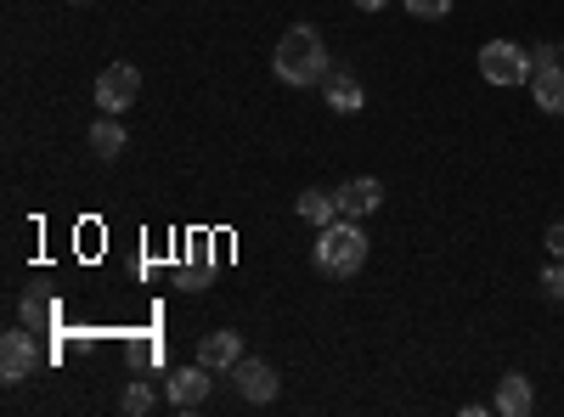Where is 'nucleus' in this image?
Returning a JSON list of instances; mask_svg holds the SVG:
<instances>
[{"instance_id":"20e7f679","label":"nucleus","mask_w":564,"mask_h":417,"mask_svg":"<svg viewBox=\"0 0 564 417\" xmlns=\"http://www.w3.org/2000/svg\"><path fill=\"white\" fill-rule=\"evenodd\" d=\"M135 97H141V68L135 63H108L102 79H97V108L124 113V108H135Z\"/></svg>"},{"instance_id":"dca6fc26","label":"nucleus","mask_w":564,"mask_h":417,"mask_svg":"<svg viewBox=\"0 0 564 417\" xmlns=\"http://www.w3.org/2000/svg\"><path fill=\"white\" fill-rule=\"evenodd\" d=\"M401 7H406L412 18H423V23H435V18L452 12V0H401Z\"/></svg>"},{"instance_id":"f8f14e48","label":"nucleus","mask_w":564,"mask_h":417,"mask_svg":"<svg viewBox=\"0 0 564 417\" xmlns=\"http://www.w3.org/2000/svg\"><path fill=\"white\" fill-rule=\"evenodd\" d=\"M531 102H536L542 113H564V68H558V63L531 74Z\"/></svg>"},{"instance_id":"a211bd4d","label":"nucleus","mask_w":564,"mask_h":417,"mask_svg":"<svg viewBox=\"0 0 564 417\" xmlns=\"http://www.w3.org/2000/svg\"><path fill=\"white\" fill-rule=\"evenodd\" d=\"M542 243H547V254H553V260H564V220H553V226H547V238H542Z\"/></svg>"},{"instance_id":"39448f33","label":"nucleus","mask_w":564,"mask_h":417,"mask_svg":"<svg viewBox=\"0 0 564 417\" xmlns=\"http://www.w3.org/2000/svg\"><path fill=\"white\" fill-rule=\"evenodd\" d=\"M231 378H238V395L249 400V406H271L276 400V389H282V378H276V366L271 361H238L231 366Z\"/></svg>"},{"instance_id":"6ab92c4d","label":"nucleus","mask_w":564,"mask_h":417,"mask_svg":"<svg viewBox=\"0 0 564 417\" xmlns=\"http://www.w3.org/2000/svg\"><path fill=\"white\" fill-rule=\"evenodd\" d=\"M558 63V45H536V52H531V74L536 68H553Z\"/></svg>"},{"instance_id":"f03ea898","label":"nucleus","mask_w":564,"mask_h":417,"mask_svg":"<svg viewBox=\"0 0 564 417\" xmlns=\"http://www.w3.org/2000/svg\"><path fill=\"white\" fill-rule=\"evenodd\" d=\"M311 260H316L322 276H339V283H350V276L367 265V231H361L350 215H339L334 226H322V231H316Z\"/></svg>"},{"instance_id":"6e6552de","label":"nucleus","mask_w":564,"mask_h":417,"mask_svg":"<svg viewBox=\"0 0 564 417\" xmlns=\"http://www.w3.org/2000/svg\"><path fill=\"white\" fill-rule=\"evenodd\" d=\"M34 361H40L34 333H7V339H0V378H7V384H23L34 373Z\"/></svg>"},{"instance_id":"5701e85b","label":"nucleus","mask_w":564,"mask_h":417,"mask_svg":"<svg viewBox=\"0 0 564 417\" xmlns=\"http://www.w3.org/2000/svg\"><path fill=\"white\" fill-rule=\"evenodd\" d=\"M558 52H564V40H558Z\"/></svg>"},{"instance_id":"2eb2a0df","label":"nucleus","mask_w":564,"mask_h":417,"mask_svg":"<svg viewBox=\"0 0 564 417\" xmlns=\"http://www.w3.org/2000/svg\"><path fill=\"white\" fill-rule=\"evenodd\" d=\"M119 406H124L130 417H148V411L159 406V395H153V384H141V378H135V384H124V395H119Z\"/></svg>"},{"instance_id":"1a4fd4ad","label":"nucleus","mask_w":564,"mask_h":417,"mask_svg":"<svg viewBox=\"0 0 564 417\" xmlns=\"http://www.w3.org/2000/svg\"><path fill=\"white\" fill-rule=\"evenodd\" d=\"M198 361L209 366V373H231V366L243 361V333H231V328L204 333V339H198Z\"/></svg>"},{"instance_id":"aec40b11","label":"nucleus","mask_w":564,"mask_h":417,"mask_svg":"<svg viewBox=\"0 0 564 417\" xmlns=\"http://www.w3.org/2000/svg\"><path fill=\"white\" fill-rule=\"evenodd\" d=\"M23 321H34V328H40V321H52V305H40V299H23Z\"/></svg>"},{"instance_id":"9d476101","label":"nucleus","mask_w":564,"mask_h":417,"mask_svg":"<svg viewBox=\"0 0 564 417\" xmlns=\"http://www.w3.org/2000/svg\"><path fill=\"white\" fill-rule=\"evenodd\" d=\"M531 406H536V389H531L525 373H502V378H497V400H491V411H502V417H525Z\"/></svg>"},{"instance_id":"f257e3e1","label":"nucleus","mask_w":564,"mask_h":417,"mask_svg":"<svg viewBox=\"0 0 564 417\" xmlns=\"http://www.w3.org/2000/svg\"><path fill=\"white\" fill-rule=\"evenodd\" d=\"M271 68H276V79H282V85L305 90V85H322L327 74H334V57H327V40H322L311 23H294L289 34L276 40Z\"/></svg>"},{"instance_id":"423d86ee","label":"nucleus","mask_w":564,"mask_h":417,"mask_svg":"<svg viewBox=\"0 0 564 417\" xmlns=\"http://www.w3.org/2000/svg\"><path fill=\"white\" fill-rule=\"evenodd\" d=\"M209 389H215V378H209L204 361L175 366V373H170V406H175V411H198V406L209 400Z\"/></svg>"},{"instance_id":"f3484780","label":"nucleus","mask_w":564,"mask_h":417,"mask_svg":"<svg viewBox=\"0 0 564 417\" xmlns=\"http://www.w3.org/2000/svg\"><path fill=\"white\" fill-rule=\"evenodd\" d=\"M542 294H547L553 305H564V260H553V265L542 271Z\"/></svg>"},{"instance_id":"7ed1b4c3","label":"nucleus","mask_w":564,"mask_h":417,"mask_svg":"<svg viewBox=\"0 0 564 417\" xmlns=\"http://www.w3.org/2000/svg\"><path fill=\"white\" fill-rule=\"evenodd\" d=\"M480 74H486V85L513 90V85L531 79V52H525V45H513V40H486L480 45Z\"/></svg>"},{"instance_id":"9b49d317","label":"nucleus","mask_w":564,"mask_h":417,"mask_svg":"<svg viewBox=\"0 0 564 417\" xmlns=\"http://www.w3.org/2000/svg\"><path fill=\"white\" fill-rule=\"evenodd\" d=\"M322 97H327V108H334V113H361V102H367V90H361V79H356V74L334 68V74L322 79Z\"/></svg>"},{"instance_id":"4468645a","label":"nucleus","mask_w":564,"mask_h":417,"mask_svg":"<svg viewBox=\"0 0 564 417\" xmlns=\"http://www.w3.org/2000/svg\"><path fill=\"white\" fill-rule=\"evenodd\" d=\"M90 153H97V158H119V153H124V124H119V113H102L97 124H90Z\"/></svg>"},{"instance_id":"412c9836","label":"nucleus","mask_w":564,"mask_h":417,"mask_svg":"<svg viewBox=\"0 0 564 417\" xmlns=\"http://www.w3.org/2000/svg\"><path fill=\"white\" fill-rule=\"evenodd\" d=\"M356 7H361V12H384V7H390V0H356Z\"/></svg>"},{"instance_id":"ddd939ff","label":"nucleus","mask_w":564,"mask_h":417,"mask_svg":"<svg viewBox=\"0 0 564 417\" xmlns=\"http://www.w3.org/2000/svg\"><path fill=\"white\" fill-rule=\"evenodd\" d=\"M294 209H300V220H311L316 231H322V226H334V220H339V198H334V193H322V187H305Z\"/></svg>"},{"instance_id":"0eeeda50","label":"nucleus","mask_w":564,"mask_h":417,"mask_svg":"<svg viewBox=\"0 0 564 417\" xmlns=\"http://www.w3.org/2000/svg\"><path fill=\"white\" fill-rule=\"evenodd\" d=\"M334 198H339V215L361 220V215H372V209L384 204V180H379V175H356V180H345Z\"/></svg>"},{"instance_id":"4be33fe9","label":"nucleus","mask_w":564,"mask_h":417,"mask_svg":"<svg viewBox=\"0 0 564 417\" xmlns=\"http://www.w3.org/2000/svg\"><path fill=\"white\" fill-rule=\"evenodd\" d=\"M68 7H85V0H68Z\"/></svg>"}]
</instances>
